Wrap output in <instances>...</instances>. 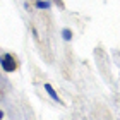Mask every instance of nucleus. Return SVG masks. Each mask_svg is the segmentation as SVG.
<instances>
[{"label":"nucleus","mask_w":120,"mask_h":120,"mask_svg":"<svg viewBox=\"0 0 120 120\" xmlns=\"http://www.w3.org/2000/svg\"><path fill=\"white\" fill-rule=\"evenodd\" d=\"M0 65H2V69L5 72H14V70L17 69V62H15V58L10 55V53L0 55Z\"/></svg>","instance_id":"obj_1"},{"label":"nucleus","mask_w":120,"mask_h":120,"mask_svg":"<svg viewBox=\"0 0 120 120\" xmlns=\"http://www.w3.org/2000/svg\"><path fill=\"white\" fill-rule=\"evenodd\" d=\"M45 89H46V93H48V94H50V96L53 98V100H55V101H58V103H60V98H58V94H57V93H55V89H53V88H52V84H45Z\"/></svg>","instance_id":"obj_2"},{"label":"nucleus","mask_w":120,"mask_h":120,"mask_svg":"<svg viewBox=\"0 0 120 120\" xmlns=\"http://www.w3.org/2000/svg\"><path fill=\"white\" fill-rule=\"evenodd\" d=\"M36 7H38V9H48V7H50V2H45V0H38V2H36Z\"/></svg>","instance_id":"obj_3"},{"label":"nucleus","mask_w":120,"mask_h":120,"mask_svg":"<svg viewBox=\"0 0 120 120\" xmlns=\"http://www.w3.org/2000/svg\"><path fill=\"white\" fill-rule=\"evenodd\" d=\"M62 36H64V40H72V31H70V29H64L62 31Z\"/></svg>","instance_id":"obj_4"},{"label":"nucleus","mask_w":120,"mask_h":120,"mask_svg":"<svg viewBox=\"0 0 120 120\" xmlns=\"http://www.w3.org/2000/svg\"><path fill=\"white\" fill-rule=\"evenodd\" d=\"M2 118H4V112H2V110H0V120H2Z\"/></svg>","instance_id":"obj_5"}]
</instances>
